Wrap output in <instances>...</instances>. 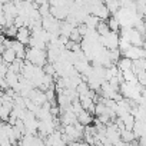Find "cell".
I'll list each match as a JSON object with an SVG mask.
<instances>
[{
    "label": "cell",
    "instance_id": "1",
    "mask_svg": "<svg viewBox=\"0 0 146 146\" xmlns=\"http://www.w3.org/2000/svg\"><path fill=\"white\" fill-rule=\"evenodd\" d=\"M26 60H29L30 63L33 64H37V66H43L47 60H46V50L44 49H37V47H30V49H26V56H25Z\"/></svg>",
    "mask_w": 146,
    "mask_h": 146
},
{
    "label": "cell",
    "instance_id": "2",
    "mask_svg": "<svg viewBox=\"0 0 146 146\" xmlns=\"http://www.w3.org/2000/svg\"><path fill=\"white\" fill-rule=\"evenodd\" d=\"M29 37H30V30H29V27H26V26L17 27V32H16V36H15L16 40H19L20 43H23V44L26 46V44L29 43Z\"/></svg>",
    "mask_w": 146,
    "mask_h": 146
},
{
    "label": "cell",
    "instance_id": "3",
    "mask_svg": "<svg viewBox=\"0 0 146 146\" xmlns=\"http://www.w3.org/2000/svg\"><path fill=\"white\" fill-rule=\"evenodd\" d=\"M76 120H78L79 123H82L83 126H88V125H90V123H92V120H93V115L83 109L80 113H78V115H76Z\"/></svg>",
    "mask_w": 146,
    "mask_h": 146
},
{
    "label": "cell",
    "instance_id": "4",
    "mask_svg": "<svg viewBox=\"0 0 146 146\" xmlns=\"http://www.w3.org/2000/svg\"><path fill=\"white\" fill-rule=\"evenodd\" d=\"M2 54V60H3V63H6V64H10L15 59H16V53H15V50L12 49V47H6V49H3V52L0 53Z\"/></svg>",
    "mask_w": 146,
    "mask_h": 146
},
{
    "label": "cell",
    "instance_id": "5",
    "mask_svg": "<svg viewBox=\"0 0 146 146\" xmlns=\"http://www.w3.org/2000/svg\"><path fill=\"white\" fill-rule=\"evenodd\" d=\"M120 139L129 146L130 143H133L136 140V136L133 133V130H129V129H122L120 130Z\"/></svg>",
    "mask_w": 146,
    "mask_h": 146
},
{
    "label": "cell",
    "instance_id": "6",
    "mask_svg": "<svg viewBox=\"0 0 146 146\" xmlns=\"http://www.w3.org/2000/svg\"><path fill=\"white\" fill-rule=\"evenodd\" d=\"M116 63H117V64H116L117 69L122 70V72H123V70H127V69L132 67V59H129V57H126V56H120L119 60H117Z\"/></svg>",
    "mask_w": 146,
    "mask_h": 146
},
{
    "label": "cell",
    "instance_id": "7",
    "mask_svg": "<svg viewBox=\"0 0 146 146\" xmlns=\"http://www.w3.org/2000/svg\"><path fill=\"white\" fill-rule=\"evenodd\" d=\"M95 30L98 32L99 36H106V35L110 32V29H109V26H108V22H103V20H99V22H98Z\"/></svg>",
    "mask_w": 146,
    "mask_h": 146
},
{
    "label": "cell",
    "instance_id": "8",
    "mask_svg": "<svg viewBox=\"0 0 146 146\" xmlns=\"http://www.w3.org/2000/svg\"><path fill=\"white\" fill-rule=\"evenodd\" d=\"M105 6L108 7L109 13L115 15V13L119 10V7H120V3H119V0H105Z\"/></svg>",
    "mask_w": 146,
    "mask_h": 146
},
{
    "label": "cell",
    "instance_id": "9",
    "mask_svg": "<svg viewBox=\"0 0 146 146\" xmlns=\"http://www.w3.org/2000/svg\"><path fill=\"white\" fill-rule=\"evenodd\" d=\"M108 26H109L110 32H119V29H120L119 20H117L115 16H113V17H109V20H108Z\"/></svg>",
    "mask_w": 146,
    "mask_h": 146
},
{
    "label": "cell",
    "instance_id": "10",
    "mask_svg": "<svg viewBox=\"0 0 146 146\" xmlns=\"http://www.w3.org/2000/svg\"><path fill=\"white\" fill-rule=\"evenodd\" d=\"M82 39H83V37L80 36V33L78 32V29H76V27H73L72 32L69 33V40H72V42H79V43H80Z\"/></svg>",
    "mask_w": 146,
    "mask_h": 146
},
{
    "label": "cell",
    "instance_id": "11",
    "mask_svg": "<svg viewBox=\"0 0 146 146\" xmlns=\"http://www.w3.org/2000/svg\"><path fill=\"white\" fill-rule=\"evenodd\" d=\"M0 106H2V100H0Z\"/></svg>",
    "mask_w": 146,
    "mask_h": 146
}]
</instances>
